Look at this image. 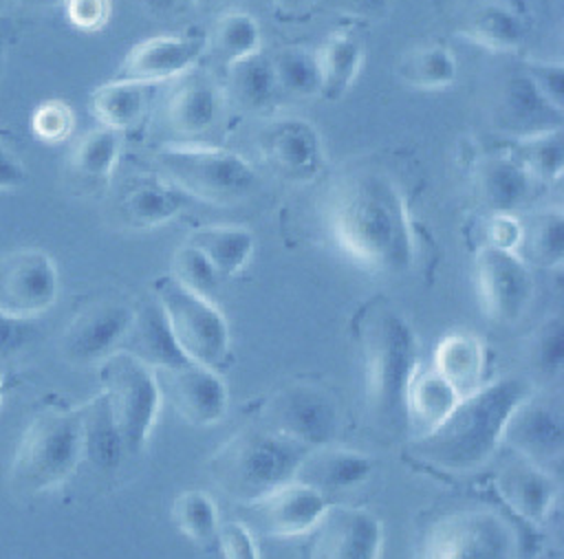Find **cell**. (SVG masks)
<instances>
[{
  "mask_svg": "<svg viewBox=\"0 0 564 559\" xmlns=\"http://www.w3.org/2000/svg\"><path fill=\"white\" fill-rule=\"evenodd\" d=\"M326 229L335 246L368 271L401 275L414 262L405 198L381 172H355L333 187Z\"/></svg>",
  "mask_w": 564,
  "mask_h": 559,
  "instance_id": "cell-1",
  "label": "cell"
},
{
  "mask_svg": "<svg viewBox=\"0 0 564 559\" xmlns=\"http://www.w3.org/2000/svg\"><path fill=\"white\" fill-rule=\"evenodd\" d=\"M364 365L366 420L383 440L408 429V390L419 370V339L410 321L386 299L366 302L352 321Z\"/></svg>",
  "mask_w": 564,
  "mask_h": 559,
  "instance_id": "cell-2",
  "label": "cell"
},
{
  "mask_svg": "<svg viewBox=\"0 0 564 559\" xmlns=\"http://www.w3.org/2000/svg\"><path fill=\"white\" fill-rule=\"evenodd\" d=\"M533 379L505 374L460 396L454 409L430 431L405 445V453L443 473H469L482 467L502 442L513 407L533 392Z\"/></svg>",
  "mask_w": 564,
  "mask_h": 559,
  "instance_id": "cell-3",
  "label": "cell"
},
{
  "mask_svg": "<svg viewBox=\"0 0 564 559\" xmlns=\"http://www.w3.org/2000/svg\"><path fill=\"white\" fill-rule=\"evenodd\" d=\"M306 451L308 447L249 423L209 456L207 478L227 500L249 506L295 480Z\"/></svg>",
  "mask_w": 564,
  "mask_h": 559,
  "instance_id": "cell-4",
  "label": "cell"
},
{
  "mask_svg": "<svg viewBox=\"0 0 564 559\" xmlns=\"http://www.w3.org/2000/svg\"><path fill=\"white\" fill-rule=\"evenodd\" d=\"M82 460L79 409H42L18 438L9 462V484L22 495H37L59 486Z\"/></svg>",
  "mask_w": 564,
  "mask_h": 559,
  "instance_id": "cell-5",
  "label": "cell"
},
{
  "mask_svg": "<svg viewBox=\"0 0 564 559\" xmlns=\"http://www.w3.org/2000/svg\"><path fill=\"white\" fill-rule=\"evenodd\" d=\"M156 163L163 178L185 196L214 205L240 202L258 183V174L247 158L212 145L165 143L156 150Z\"/></svg>",
  "mask_w": 564,
  "mask_h": 559,
  "instance_id": "cell-6",
  "label": "cell"
},
{
  "mask_svg": "<svg viewBox=\"0 0 564 559\" xmlns=\"http://www.w3.org/2000/svg\"><path fill=\"white\" fill-rule=\"evenodd\" d=\"M101 396L119 431L126 456H139L156 425L161 392L154 370L119 348L99 365Z\"/></svg>",
  "mask_w": 564,
  "mask_h": 559,
  "instance_id": "cell-7",
  "label": "cell"
},
{
  "mask_svg": "<svg viewBox=\"0 0 564 559\" xmlns=\"http://www.w3.org/2000/svg\"><path fill=\"white\" fill-rule=\"evenodd\" d=\"M152 297L185 359L216 368L229 354V326L220 308L170 273L154 277Z\"/></svg>",
  "mask_w": 564,
  "mask_h": 559,
  "instance_id": "cell-8",
  "label": "cell"
},
{
  "mask_svg": "<svg viewBox=\"0 0 564 559\" xmlns=\"http://www.w3.org/2000/svg\"><path fill=\"white\" fill-rule=\"evenodd\" d=\"M513 524L491 508H460L427 526L419 559H518Z\"/></svg>",
  "mask_w": 564,
  "mask_h": 559,
  "instance_id": "cell-9",
  "label": "cell"
},
{
  "mask_svg": "<svg viewBox=\"0 0 564 559\" xmlns=\"http://www.w3.org/2000/svg\"><path fill=\"white\" fill-rule=\"evenodd\" d=\"M258 425L308 449L333 445L339 427L335 396L317 383H286L256 407Z\"/></svg>",
  "mask_w": 564,
  "mask_h": 559,
  "instance_id": "cell-10",
  "label": "cell"
},
{
  "mask_svg": "<svg viewBox=\"0 0 564 559\" xmlns=\"http://www.w3.org/2000/svg\"><path fill=\"white\" fill-rule=\"evenodd\" d=\"M474 286L485 317L494 324H516L531 304L533 280L516 251L480 246L474 255Z\"/></svg>",
  "mask_w": 564,
  "mask_h": 559,
  "instance_id": "cell-11",
  "label": "cell"
},
{
  "mask_svg": "<svg viewBox=\"0 0 564 559\" xmlns=\"http://www.w3.org/2000/svg\"><path fill=\"white\" fill-rule=\"evenodd\" d=\"M59 295V275L53 257L42 249L20 246L0 253V313L18 319H37Z\"/></svg>",
  "mask_w": 564,
  "mask_h": 559,
  "instance_id": "cell-12",
  "label": "cell"
},
{
  "mask_svg": "<svg viewBox=\"0 0 564 559\" xmlns=\"http://www.w3.org/2000/svg\"><path fill=\"white\" fill-rule=\"evenodd\" d=\"M134 310L117 299H99L75 313L57 339L62 359L73 368L99 365L123 346Z\"/></svg>",
  "mask_w": 564,
  "mask_h": 559,
  "instance_id": "cell-13",
  "label": "cell"
},
{
  "mask_svg": "<svg viewBox=\"0 0 564 559\" xmlns=\"http://www.w3.org/2000/svg\"><path fill=\"white\" fill-rule=\"evenodd\" d=\"M383 526L359 506H330L306 533L300 559H379Z\"/></svg>",
  "mask_w": 564,
  "mask_h": 559,
  "instance_id": "cell-14",
  "label": "cell"
},
{
  "mask_svg": "<svg viewBox=\"0 0 564 559\" xmlns=\"http://www.w3.org/2000/svg\"><path fill=\"white\" fill-rule=\"evenodd\" d=\"M502 442H507L516 456L549 471L564 453V414L560 398L538 390L524 396L507 418Z\"/></svg>",
  "mask_w": 564,
  "mask_h": 559,
  "instance_id": "cell-15",
  "label": "cell"
},
{
  "mask_svg": "<svg viewBox=\"0 0 564 559\" xmlns=\"http://www.w3.org/2000/svg\"><path fill=\"white\" fill-rule=\"evenodd\" d=\"M161 401L189 425L205 427L218 423L227 412V387L214 368L183 361L156 370Z\"/></svg>",
  "mask_w": 564,
  "mask_h": 559,
  "instance_id": "cell-16",
  "label": "cell"
},
{
  "mask_svg": "<svg viewBox=\"0 0 564 559\" xmlns=\"http://www.w3.org/2000/svg\"><path fill=\"white\" fill-rule=\"evenodd\" d=\"M203 48V35H152L130 46L115 77L145 86L178 79L192 70Z\"/></svg>",
  "mask_w": 564,
  "mask_h": 559,
  "instance_id": "cell-17",
  "label": "cell"
},
{
  "mask_svg": "<svg viewBox=\"0 0 564 559\" xmlns=\"http://www.w3.org/2000/svg\"><path fill=\"white\" fill-rule=\"evenodd\" d=\"M262 158L291 180H311L322 167V139L306 119H275L258 134Z\"/></svg>",
  "mask_w": 564,
  "mask_h": 559,
  "instance_id": "cell-18",
  "label": "cell"
},
{
  "mask_svg": "<svg viewBox=\"0 0 564 559\" xmlns=\"http://www.w3.org/2000/svg\"><path fill=\"white\" fill-rule=\"evenodd\" d=\"M247 508H251V517L264 535L297 537L317 524L328 508V500L313 486L291 480Z\"/></svg>",
  "mask_w": 564,
  "mask_h": 559,
  "instance_id": "cell-19",
  "label": "cell"
},
{
  "mask_svg": "<svg viewBox=\"0 0 564 559\" xmlns=\"http://www.w3.org/2000/svg\"><path fill=\"white\" fill-rule=\"evenodd\" d=\"M491 119L500 132L511 134V139H522L562 128L564 112L544 101L520 70L500 84Z\"/></svg>",
  "mask_w": 564,
  "mask_h": 559,
  "instance_id": "cell-20",
  "label": "cell"
},
{
  "mask_svg": "<svg viewBox=\"0 0 564 559\" xmlns=\"http://www.w3.org/2000/svg\"><path fill=\"white\" fill-rule=\"evenodd\" d=\"M375 460L361 451L324 445L308 449L302 458L295 480L313 486L326 500L330 493H346L370 480Z\"/></svg>",
  "mask_w": 564,
  "mask_h": 559,
  "instance_id": "cell-21",
  "label": "cell"
},
{
  "mask_svg": "<svg viewBox=\"0 0 564 559\" xmlns=\"http://www.w3.org/2000/svg\"><path fill=\"white\" fill-rule=\"evenodd\" d=\"M223 112V92L214 79L187 70L165 101L167 125L183 136L207 132Z\"/></svg>",
  "mask_w": 564,
  "mask_h": 559,
  "instance_id": "cell-22",
  "label": "cell"
},
{
  "mask_svg": "<svg viewBox=\"0 0 564 559\" xmlns=\"http://www.w3.org/2000/svg\"><path fill=\"white\" fill-rule=\"evenodd\" d=\"M496 489L516 515L533 524H540L549 515L557 493L551 473L520 456L498 471Z\"/></svg>",
  "mask_w": 564,
  "mask_h": 559,
  "instance_id": "cell-23",
  "label": "cell"
},
{
  "mask_svg": "<svg viewBox=\"0 0 564 559\" xmlns=\"http://www.w3.org/2000/svg\"><path fill=\"white\" fill-rule=\"evenodd\" d=\"M456 35L487 51L511 53L518 51L527 37V22L507 2L482 0L458 18Z\"/></svg>",
  "mask_w": 564,
  "mask_h": 559,
  "instance_id": "cell-24",
  "label": "cell"
},
{
  "mask_svg": "<svg viewBox=\"0 0 564 559\" xmlns=\"http://www.w3.org/2000/svg\"><path fill=\"white\" fill-rule=\"evenodd\" d=\"M185 207V194L167 178L154 174L137 176L123 191L119 211L132 229H156Z\"/></svg>",
  "mask_w": 564,
  "mask_h": 559,
  "instance_id": "cell-25",
  "label": "cell"
},
{
  "mask_svg": "<svg viewBox=\"0 0 564 559\" xmlns=\"http://www.w3.org/2000/svg\"><path fill=\"white\" fill-rule=\"evenodd\" d=\"M531 180L513 154H489L474 167L476 194L491 213L518 209L529 198Z\"/></svg>",
  "mask_w": 564,
  "mask_h": 559,
  "instance_id": "cell-26",
  "label": "cell"
},
{
  "mask_svg": "<svg viewBox=\"0 0 564 559\" xmlns=\"http://www.w3.org/2000/svg\"><path fill=\"white\" fill-rule=\"evenodd\" d=\"M121 348L128 350L130 354H134L141 363H145L154 372L176 365V363H183V361H189L178 350L154 297H150L139 310H134L132 326H130Z\"/></svg>",
  "mask_w": 564,
  "mask_h": 559,
  "instance_id": "cell-27",
  "label": "cell"
},
{
  "mask_svg": "<svg viewBox=\"0 0 564 559\" xmlns=\"http://www.w3.org/2000/svg\"><path fill=\"white\" fill-rule=\"evenodd\" d=\"M319 66V97L326 101H339L364 64V44L350 31H333L319 51H315Z\"/></svg>",
  "mask_w": 564,
  "mask_h": 559,
  "instance_id": "cell-28",
  "label": "cell"
},
{
  "mask_svg": "<svg viewBox=\"0 0 564 559\" xmlns=\"http://www.w3.org/2000/svg\"><path fill=\"white\" fill-rule=\"evenodd\" d=\"M198 249L220 277L240 273L253 255V233L242 224H203L194 229L187 240Z\"/></svg>",
  "mask_w": 564,
  "mask_h": 559,
  "instance_id": "cell-29",
  "label": "cell"
},
{
  "mask_svg": "<svg viewBox=\"0 0 564 559\" xmlns=\"http://www.w3.org/2000/svg\"><path fill=\"white\" fill-rule=\"evenodd\" d=\"M432 368L449 381L460 396L480 385L485 370V346L476 335L447 332L434 350Z\"/></svg>",
  "mask_w": 564,
  "mask_h": 559,
  "instance_id": "cell-30",
  "label": "cell"
},
{
  "mask_svg": "<svg viewBox=\"0 0 564 559\" xmlns=\"http://www.w3.org/2000/svg\"><path fill=\"white\" fill-rule=\"evenodd\" d=\"M77 409L82 420L84 460H88L99 471L117 469L128 456L101 392L82 403Z\"/></svg>",
  "mask_w": 564,
  "mask_h": 559,
  "instance_id": "cell-31",
  "label": "cell"
},
{
  "mask_svg": "<svg viewBox=\"0 0 564 559\" xmlns=\"http://www.w3.org/2000/svg\"><path fill=\"white\" fill-rule=\"evenodd\" d=\"M229 97L249 112H264L275 97L278 84L271 57L262 51L227 64Z\"/></svg>",
  "mask_w": 564,
  "mask_h": 559,
  "instance_id": "cell-32",
  "label": "cell"
},
{
  "mask_svg": "<svg viewBox=\"0 0 564 559\" xmlns=\"http://www.w3.org/2000/svg\"><path fill=\"white\" fill-rule=\"evenodd\" d=\"M121 154V132L97 125L84 132L68 152V172L86 183H106Z\"/></svg>",
  "mask_w": 564,
  "mask_h": 559,
  "instance_id": "cell-33",
  "label": "cell"
},
{
  "mask_svg": "<svg viewBox=\"0 0 564 559\" xmlns=\"http://www.w3.org/2000/svg\"><path fill=\"white\" fill-rule=\"evenodd\" d=\"M148 88L145 84L132 79H110L97 86L90 95V110L99 125L110 130H126L134 125L148 103Z\"/></svg>",
  "mask_w": 564,
  "mask_h": 559,
  "instance_id": "cell-34",
  "label": "cell"
},
{
  "mask_svg": "<svg viewBox=\"0 0 564 559\" xmlns=\"http://www.w3.org/2000/svg\"><path fill=\"white\" fill-rule=\"evenodd\" d=\"M460 394L434 368L416 370L408 390V420L423 431L436 427L458 403Z\"/></svg>",
  "mask_w": 564,
  "mask_h": 559,
  "instance_id": "cell-35",
  "label": "cell"
},
{
  "mask_svg": "<svg viewBox=\"0 0 564 559\" xmlns=\"http://www.w3.org/2000/svg\"><path fill=\"white\" fill-rule=\"evenodd\" d=\"M397 75L410 88L443 90L456 81L458 64L447 46L421 44L401 57Z\"/></svg>",
  "mask_w": 564,
  "mask_h": 559,
  "instance_id": "cell-36",
  "label": "cell"
},
{
  "mask_svg": "<svg viewBox=\"0 0 564 559\" xmlns=\"http://www.w3.org/2000/svg\"><path fill=\"white\" fill-rule=\"evenodd\" d=\"M511 154L518 158V163L527 169L531 178H538L542 183L560 180L564 172L562 128L516 139Z\"/></svg>",
  "mask_w": 564,
  "mask_h": 559,
  "instance_id": "cell-37",
  "label": "cell"
},
{
  "mask_svg": "<svg viewBox=\"0 0 564 559\" xmlns=\"http://www.w3.org/2000/svg\"><path fill=\"white\" fill-rule=\"evenodd\" d=\"M176 528L194 544H216L220 519L214 500L205 491H183L172 504Z\"/></svg>",
  "mask_w": 564,
  "mask_h": 559,
  "instance_id": "cell-38",
  "label": "cell"
},
{
  "mask_svg": "<svg viewBox=\"0 0 564 559\" xmlns=\"http://www.w3.org/2000/svg\"><path fill=\"white\" fill-rule=\"evenodd\" d=\"M522 244L529 257L544 268H560L564 260V213L560 207H549L535 213L524 229Z\"/></svg>",
  "mask_w": 564,
  "mask_h": 559,
  "instance_id": "cell-39",
  "label": "cell"
},
{
  "mask_svg": "<svg viewBox=\"0 0 564 559\" xmlns=\"http://www.w3.org/2000/svg\"><path fill=\"white\" fill-rule=\"evenodd\" d=\"M273 75L278 88L295 97L319 95V66L315 51L302 46L282 48L273 59Z\"/></svg>",
  "mask_w": 564,
  "mask_h": 559,
  "instance_id": "cell-40",
  "label": "cell"
},
{
  "mask_svg": "<svg viewBox=\"0 0 564 559\" xmlns=\"http://www.w3.org/2000/svg\"><path fill=\"white\" fill-rule=\"evenodd\" d=\"M212 40H214V48L227 64L258 53L262 44V35L256 18L245 11L225 13L216 22Z\"/></svg>",
  "mask_w": 564,
  "mask_h": 559,
  "instance_id": "cell-41",
  "label": "cell"
},
{
  "mask_svg": "<svg viewBox=\"0 0 564 559\" xmlns=\"http://www.w3.org/2000/svg\"><path fill=\"white\" fill-rule=\"evenodd\" d=\"M562 332H564L562 317L553 313L551 317L540 321L529 337L527 357L535 376H540L542 381H551L562 372V361H564Z\"/></svg>",
  "mask_w": 564,
  "mask_h": 559,
  "instance_id": "cell-42",
  "label": "cell"
},
{
  "mask_svg": "<svg viewBox=\"0 0 564 559\" xmlns=\"http://www.w3.org/2000/svg\"><path fill=\"white\" fill-rule=\"evenodd\" d=\"M170 275L176 277L183 286H187L205 297H212L214 291L218 288V282L223 280L216 273V268L209 264V260L187 242H183L174 251Z\"/></svg>",
  "mask_w": 564,
  "mask_h": 559,
  "instance_id": "cell-43",
  "label": "cell"
},
{
  "mask_svg": "<svg viewBox=\"0 0 564 559\" xmlns=\"http://www.w3.org/2000/svg\"><path fill=\"white\" fill-rule=\"evenodd\" d=\"M73 128H75L73 108L62 99L42 101L31 117V130L44 143H59L68 139Z\"/></svg>",
  "mask_w": 564,
  "mask_h": 559,
  "instance_id": "cell-44",
  "label": "cell"
},
{
  "mask_svg": "<svg viewBox=\"0 0 564 559\" xmlns=\"http://www.w3.org/2000/svg\"><path fill=\"white\" fill-rule=\"evenodd\" d=\"M522 73L544 101L564 112V64L549 59H527Z\"/></svg>",
  "mask_w": 564,
  "mask_h": 559,
  "instance_id": "cell-45",
  "label": "cell"
},
{
  "mask_svg": "<svg viewBox=\"0 0 564 559\" xmlns=\"http://www.w3.org/2000/svg\"><path fill=\"white\" fill-rule=\"evenodd\" d=\"M37 335L35 319H18L0 313V363L26 350Z\"/></svg>",
  "mask_w": 564,
  "mask_h": 559,
  "instance_id": "cell-46",
  "label": "cell"
},
{
  "mask_svg": "<svg viewBox=\"0 0 564 559\" xmlns=\"http://www.w3.org/2000/svg\"><path fill=\"white\" fill-rule=\"evenodd\" d=\"M216 546L223 559H260V550L251 530L240 522L220 524Z\"/></svg>",
  "mask_w": 564,
  "mask_h": 559,
  "instance_id": "cell-47",
  "label": "cell"
},
{
  "mask_svg": "<svg viewBox=\"0 0 564 559\" xmlns=\"http://www.w3.org/2000/svg\"><path fill=\"white\" fill-rule=\"evenodd\" d=\"M68 22L86 33L99 31L110 18V0H64Z\"/></svg>",
  "mask_w": 564,
  "mask_h": 559,
  "instance_id": "cell-48",
  "label": "cell"
},
{
  "mask_svg": "<svg viewBox=\"0 0 564 559\" xmlns=\"http://www.w3.org/2000/svg\"><path fill=\"white\" fill-rule=\"evenodd\" d=\"M487 244L505 251H516L522 244L524 227L513 213H491L487 220Z\"/></svg>",
  "mask_w": 564,
  "mask_h": 559,
  "instance_id": "cell-49",
  "label": "cell"
},
{
  "mask_svg": "<svg viewBox=\"0 0 564 559\" xmlns=\"http://www.w3.org/2000/svg\"><path fill=\"white\" fill-rule=\"evenodd\" d=\"M29 180L26 165L11 152L4 143H0V191H15L24 187Z\"/></svg>",
  "mask_w": 564,
  "mask_h": 559,
  "instance_id": "cell-50",
  "label": "cell"
},
{
  "mask_svg": "<svg viewBox=\"0 0 564 559\" xmlns=\"http://www.w3.org/2000/svg\"><path fill=\"white\" fill-rule=\"evenodd\" d=\"M333 4L346 15L370 20V18H383L390 7V0H333Z\"/></svg>",
  "mask_w": 564,
  "mask_h": 559,
  "instance_id": "cell-51",
  "label": "cell"
},
{
  "mask_svg": "<svg viewBox=\"0 0 564 559\" xmlns=\"http://www.w3.org/2000/svg\"><path fill=\"white\" fill-rule=\"evenodd\" d=\"M280 13H302L313 0H271Z\"/></svg>",
  "mask_w": 564,
  "mask_h": 559,
  "instance_id": "cell-52",
  "label": "cell"
},
{
  "mask_svg": "<svg viewBox=\"0 0 564 559\" xmlns=\"http://www.w3.org/2000/svg\"><path fill=\"white\" fill-rule=\"evenodd\" d=\"M143 4L152 11V13H165L170 9H174L178 4V0H143Z\"/></svg>",
  "mask_w": 564,
  "mask_h": 559,
  "instance_id": "cell-53",
  "label": "cell"
},
{
  "mask_svg": "<svg viewBox=\"0 0 564 559\" xmlns=\"http://www.w3.org/2000/svg\"><path fill=\"white\" fill-rule=\"evenodd\" d=\"M26 2H31V4H44V7H48V4H62L64 0H26Z\"/></svg>",
  "mask_w": 564,
  "mask_h": 559,
  "instance_id": "cell-54",
  "label": "cell"
},
{
  "mask_svg": "<svg viewBox=\"0 0 564 559\" xmlns=\"http://www.w3.org/2000/svg\"><path fill=\"white\" fill-rule=\"evenodd\" d=\"M0 401H2V381H0Z\"/></svg>",
  "mask_w": 564,
  "mask_h": 559,
  "instance_id": "cell-55",
  "label": "cell"
},
{
  "mask_svg": "<svg viewBox=\"0 0 564 559\" xmlns=\"http://www.w3.org/2000/svg\"><path fill=\"white\" fill-rule=\"evenodd\" d=\"M4 2H7V0H0V7H2V4H4Z\"/></svg>",
  "mask_w": 564,
  "mask_h": 559,
  "instance_id": "cell-56",
  "label": "cell"
},
{
  "mask_svg": "<svg viewBox=\"0 0 564 559\" xmlns=\"http://www.w3.org/2000/svg\"><path fill=\"white\" fill-rule=\"evenodd\" d=\"M207 2H212V0H207Z\"/></svg>",
  "mask_w": 564,
  "mask_h": 559,
  "instance_id": "cell-57",
  "label": "cell"
}]
</instances>
